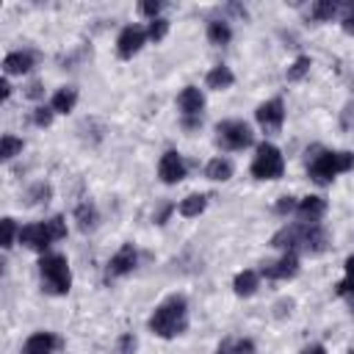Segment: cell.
<instances>
[{
  "mask_svg": "<svg viewBox=\"0 0 354 354\" xmlns=\"http://www.w3.org/2000/svg\"><path fill=\"white\" fill-rule=\"evenodd\" d=\"M185 326H188V301H185V296H177V293L169 296V299H163L155 307V313L149 315L152 335L166 337V340L183 335Z\"/></svg>",
  "mask_w": 354,
  "mask_h": 354,
  "instance_id": "1",
  "label": "cell"
},
{
  "mask_svg": "<svg viewBox=\"0 0 354 354\" xmlns=\"http://www.w3.org/2000/svg\"><path fill=\"white\" fill-rule=\"evenodd\" d=\"M354 169V152H332V149H324L321 155H315L307 166V174L313 183L318 185H326L332 183L337 174L343 171H351Z\"/></svg>",
  "mask_w": 354,
  "mask_h": 354,
  "instance_id": "2",
  "label": "cell"
},
{
  "mask_svg": "<svg viewBox=\"0 0 354 354\" xmlns=\"http://www.w3.org/2000/svg\"><path fill=\"white\" fill-rule=\"evenodd\" d=\"M66 238V221L64 216H53L47 221H39V224H28L19 230V243L33 249V252H44L53 241H61Z\"/></svg>",
  "mask_w": 354,
  "mask_h": 354,
  "instance_id": "3",
  "label": "cell"
},
{
  "mask_svg": "<svg viewBox=\"0 0 354 354\" xmlns=\"http://www.w3.org/2000/svg\"><path fill=\"white\" fill-rule=\"evenodd\" d=\"M39 274L44 282V290L53 296H64L69 293L72 285V274H69V263L64 254H44L39 260Z\"/></svg>",
  "mask_w": 354,
  "mask_h": 354,
  "instance_id": "4",
  "label": "cell"
},
{
  "mask_svg": "<svg viewBox=\"0 0 354 354\" xmlns=\"http://www.w3.org/2000/svg\"><path fill=\"white\" fill-rule=\"evenodd\" d=\"M285 171V158L279 152V147L274 144H260L252 160V177L257 180H279Z\"/></svg>",
  "mask_w": 354,
  "mask_h": 354,
  "instance_id": "5",
  "label": "cell"
},
{
  "mask_svg": "<svg viewBox=\"0 0 354 354\" xmlns=\"http://www.w3.org/2000/svg\"><path fill=\"white\" fill-rule=\"evenodd\" d=\"M216 141L224 149H243V147H249L254 141V133L241 119H224V122L216 124Z\"/></svg>",
  "mask_w": 354,
  "mask_h": 354,
  "instance_id": "6",
  "label": "cell"
},
{
  "mask_svg": "<svg viewBox=\"0 0 354 354\" xmlns=\"http://www.w3.org/2000/svg\"><path fill=\"white\" fill-rule=\"evenodd\" d=\"M254 119H257V124H260L266 133H279V127H282V122H285V102H282L279 97H274V100L257 105Z\"/></svg>",
  "mask_w": 354,
  "mask_h": 354,
  "instance_id": "7",
  "label": "cell"
},
{
  "mask_svg": "<svg viewBox=\"0 0 354 354\" xmlns=\"http://www.w3.org/2000/svg\"><path fill=\"white\" fill-rule=\"evenodd\" d=\"M147 39H149V36H147V30H144L141 25H127V28L119 33V39H116V53H119L122 58H133V55L144 47Z\"/></svg>",
  "mask_w": 354,
  "mask_h": 354,
  "instance_id": "8",
  "label": "cell"
},
{
  "mask_svg": "<svg viewBox=\"0 0 354 354\" xmlns=\"http://www.w3.org/2000/svg\"><path fill=\"white\" fill-rule=\"evenodd\" d=\"M185 160L180 158V152H174V149H169V152H163L160 155V163H158V177L166 183V185H174V183H180L183 177H185Z\"/></svg>",
  "mask_w": 354,
  "mask_h": 354,
  "instance_id": "9",
  "label": "cell"
},
{
  "mask_svg": "<svg viewBox=\"0 0 354 354\" xmlns=\"http://www.w3.org/2000/svg\"><path fill=\"white\" fill-rule=\"evenodd\" d=\"M177 105L183 111V119H202V108H205V97L196 86H185L177 97Z\"/></svg>",
  "mask_w": 354,
  "mask_h": 354,
  "instance_id": "10",
  "label": "cell"
},
{
  "mask_svg": "<svg viewBox=\"0 0 354 354\" xmlns=\"http://www.w3.org/2000/svg\"><path fill=\"white\" fill-rule=\"evenodd\" d=\"M136 263H138V254H136L133 243H124V246L111 257V263H108V277H111V279H113V277H124V274H130V271L136 268Z\"/></svg>",
  "mask_w": 354,
  "mask_h": 354,
  "instance_id": "11",
  "label": "cell"
},
{
  "mask_svg": "<svg viewBox=\"0 0 354 354\" xmlns=\"http://www.w3.org/2000/svg\"><path fill=\"white\" fill-rule=\"evenodd\" d=\"M296 271H299V257H296V252H285L277 263H271V266L263 268V274H266L268 279H290V277H296Z\"/></svg>",
  "mask_w": 354,
  "mask_h": 354,
  "instance_id": "12",
  "label": "cell"
},
{
  "mask_svg": "<svg viewBox=\"0 0 354 354\" xmlns=\"http://www.w3.org/2000/svg\"><path fill=\"white\" fill-rule=\"evenodd\" d=\"M58 346H61V340H58L53 332H33V335L25 340L22 354H53Z\"/></svg>",
  "mask_w": 354,
  "mask_h": 354,
  "instance_id": "13",
  "label": "cell"
},
{
  "mask_svg": "<svg viewBox=\"0 0 354 354\" xmlns=\"http://www.w3.org/2000/svg\"><path fill=\"white\" fill-rule=\"evenodd\" d=\"M324 213H326V199L324 196H304L296 205V216L301 221H307V224H318Z\"/></svg>",
  "mask_w": 354,
  "mask_h": 354,
  "instance_id": "14",
  "label": "cell"
},
{
  "mask_svg": "<svg viewBox=\"0 0 354 354\" xmlns=\"http://www.w3.org/2000/svg\"><path fill=\"white\" fill-rule=\"evenodd\" d=\"M329 246V235L321 224H307L304 221V241H301V249L310 252V254H321L324 249Z\"/></svg>",
  "mask_w": 354,
  "mask_h": 354,
  "instance_id": "15",
  "label": "cell"
},
{
  "mask_svg": "<svg viewBox=\"0 0 354 354\" xmlns=\"http://www.w3.org/2000/svg\"><path fill=\"white\" fill-rule=\"evenodd\" d=\"M33 64H36V55L28 53V50H17V53H8V55L3 58L6 75H25V72L33 69Z\"/></svg>",
  "mask_w": 354,
  "mask_h": 354,
  "instance_id": "16",
  "label": "cell"
},
{
  "mask_svg": "<svg viewBox=\"0 0 354 354\" xmlns=\"http://www.w3.org/2000/svg\"><path fill=\"white\" fill-rule=\"evenodd\" d=\"M205 83H207V88H216V91H224V88H230V86L235 83V75L230 72V66H224V64H218V66H213V69L207 72V77H205Z\"/></svg>",
  "mask_w": 354,
  "mask_h": 354,
  "instance_id": "17",
  "label": "cell"
},
{
  "mask_svg": "<svg viewBox=\"0 0 354 354\" xmlns=\"http://www.w3.org/2000/svg\"><path fill=\"white\" fill-rule=\"evenodd\" d=\"M75 102H77V88H75V86H64V88H58V91L53 94L50 108H53L55 113H69V111L75 108Z\"/></svg>",
  "mask_w": 354,
  "mask_h": 354,
  "instance_id": "18",
  "label": "cell"
},
{
  "mask_svg": "<svg viewBox=\"0 0 354 354\" xmlns=\"http://www.w3.org/2000/svg\"><path fill=\"white\" fill-rule=\"evenodd\" d=\"M257 285H260L257 271H241V274H235V279H232V290H235L238 296H252V293L257 290Z\"/></svg>",
  "mask_w": 354,
  "mask_h": 354,
  "instance_id": "19",
  "label": "cell"
},
{
  "mask_svg": "<svg viewBox=\"0 0 354 354\" xmlns=\"http://www.w3.org/2000/svg\"><path fill=\"white\" fill-rule=\"evenodd\" d=\"M216 354H254V343L249 337H227L218 343Z\"/></svg>",
  "mask_w": 354,
  "mask_h": 354,
  "instance_id": "20",
  "label": "cell"
},
{
  "mask_svg": "<svg viewBox=\"0 0 354 354\" xmlns=\"http://www.w3.org/2000/svg\"><path fill=\"white\" fill-rule=\"evenodd\" d=\"M205 177H207V180H218V183H224V180L232 177V163H230L227 158H213V160L205 166Z\"/></svg>",
  "mask_w": 354,
  "mask_h": 354,
  "instance_id": "21",
  "label": "cell"
},
{
  "mask_svg": "<svg viewBox=\"0 0 354 354\" xmlns=\"http://www.w3.org/2000/svg\"><path fill=\"white\" fill-rule=\"evenodd\" d=\"M207 207V196L205 194H191V196H185L183 202H180V216H185V218H194V216H199L202 210Z\"/></svg>",
  "mask_w": 354,
  "mask_h": 354,
  "instance_id": "22",
  "label": "cell"
},
{
  "mask_svg": "<svg viewBox=\"0 0 354 354\" xmlns=\"http://www.w3.org/2000/svg\"><path fill=\"white\" fill-rule=\"evenodd\" d=\"M97 207L91 205V202H83V205H77V210H75V221H77V227L83 230V232H88V230H94L97 227Z\"/></svg>",
  "mask_w": 354,
  "mask_h": 354,
  "instance_id": "23",
  "label": "cell"
},
{
  "mask_svg": "<svg viewBox=\"0 0 354 354\" xmlns=\"http://www.w3.org/2000/svg\"><path fill=\"white\" fill-rule=\"evenodd\" d=\"M207 39H210V44H227L232 39V30L224 19H210L207 22Z\"/></svg>",
  "mask_w": 354,
  "mask_h": 354,
  "instance_id": "24",
  "label": "cell"
},
{
  "mask_svg": "<svg viewBox=\"0 0 354 354\" xmlns=\"http://www.w3.org/2000/svg\"><path fill=\"white\" fill-rule=\"evenodd\" d=\"M335 14H337V3H332V0H318V3L310 6V17L318 19V22H326Z\"/></svg>",
  "mask_w": 354,
  "mask_h": 354,
  "instance_id": "25",
  "label": "cell"
},
{
  "mask_svg": "<svg viewBox=\"0 0 354 354\" xmlns=\"http://www.w3.org/2000/svg\"><path fill=\"white\" fill-rule=\"evenodd\" d=\"M343 268H346V279L335 285V293H337V296H351V293H354V254L346 257Z\"/></svg>",
  "mask_w": 354,
  "mask_h": 354,
  "instance_id": "26",
  "label": "cell"
},
{
  "mask_svg": "<svg viewBox=\"0 0 354 354\" xmlns=\"http://www.w3.org/2000/svg\"><path fill=\"white\" fill-rule=\"evenodd\" d=\"M22 152V138H17V136H3V141H0V158L3 160H11L14 155H19Z\"/></svg>",
  "mask_w": 354,
  "mask_h": 354,
  "instance_id": "27",
  "label": "cell"
},
{
  "mask_svg": "<svg viewBox=\"0 0 354 354\" xmlns=\"http://www.w3.org/2000/svg\"><path fill=\"white\" fill-rule=\"evenodd\" d=\"M310 66H313V61L307 58V55H299L293 64H290V69H288V80L290 83H296V80H301L307 72H310Z\"/></svg>",
  "mask_w": 354,
  "mask_h": 354,
  "instance_id": "28",
  "label": "cell"
},
{
  "mask_svg": "<svg viewBox=\"0 0 354 354\" xmlns=\"http://www.w3.org/2000/svg\"><path fill=\"white\" fill-rule=\"evenodd\" d=\"M50 194H53V191H50V185H47V183H36L25 196H28V205H39V202H47V199H50Z\"/></svg>",
  "mask_w": 354,
  "mask_h": 354,
  "instance_id": "29",
  "label": "cell"
},
{
  "mask_svg": "<svg viewBox=\"0 0 354 354\" xmlns=\"http://www.w3.org/2000/svg\"><path fill=\"white\" fill-rule=\"evenodd\" d=\"M166 33H169V19H163V17L152 19V22H149V28H147V36H149L152 41H160Z\"/></svg>",
  "mask_w": 354,
  "mask_h": 354,
  "instance_id": "30",
  "label": "cell"
},
{
  "mask_svg": "<svg viewBox=\"0 0 354 354\" xmlns=\"http://www.w3.org/2000/svg\"><path fill=\"white\" fill-rule=\"evenodd\" d=\"M53 116H55V111H53V108L39 105V108L33 111V124H36V127H50V124H53Z\"/></svg>",
  "mask_w": 354,
  "mask_h": 354,
  "instance_id": "31",
  "label": "cell"
},
{
  "mask_svg": "<svg viewBox=\"0 0 354 354\" xmlns=\"http://www.w3.org/2000/svg\"><path fill=\"white\" fill-rule=\"evenodd\" d=\"M3 224V249H11L14 246V235H17V224H14V218H3L0 221Z\"/></svg>",
  "mask_w": 354,
  "mask_h": 354,
  "instance_id": "32",
  "label": "cell"
},
{
  "mask_svg": "<svg viewBox=\"0 0 354 354\" xmlns=\"http://www.w3.org/2000/svg\"><path fill=\"white\" fill-rule=\"evenodd\" d=\"M160 8H163V3H141V6H138V11H141L144 17H149V22H152V19H158Z\"/></svg>",
  "mask_w": 354,
  "mask_h": 354,
  "instance_id": "33",
  "label": "cell"
},
{
  "mask_svg": "<svg viewBox=\"0 0 354 354\" xmlns=\"http://www.w3.org/2000/svg\"><path fill=\"white\" fill-rule=\"evenodd\" d=\"M296 205H299V202H296L293 196H279V202H277V213H279V216L293 213V210H296Z\"/></svg>",
  "mask_w": 354,
  "mask_h": 354,
  "instance_id": "34",
  "label": "cell"
},
{
  "mask_svg": "<svg viewBox=\"0 0 354 354\" xmlns=\"http://www.w3.org/2000/svg\"><path fill=\"white\" fill-rule=\"evenodd\" d=\"M136 351V337L133 335H122L119 337V354H133Z\"/></svg>",
  "mask_w": 354,
  "mask_h": 354,
  "instance_id": "35",
  "label": "cell"
},
{
  "mask_svg": "<svg viewBox=\"0 0 354 354\" xmlns=\"http://www.w3.org/2000/svg\"><path fill=\"white\" fill-rule=\"evenodd\" d=\"M25 94H28L30 100H39V97H41V83H36V80H33V83L28 86V91H25Z\"/></svg>",
  "mask_w": 354,
  "mask_h": 354,
  "instance_id": "36",
  "label": "cell"
},
{
  "mask_svg": "<svg viewBox=\"0 0 354 354\" xmlns=\"http://www.w3.org/2000/svg\"><path fill=\"white\" fill-rule=\"evenodd\" d=\"M340 25H343V30H346L348 36H354V14H348V17H343V22H340Z\"/></svg>",
  "mask_w": 354,
  "mask_h": 354,
  "instance_id": "37",
  "label": "cell"
},
{
  "mask_svg": "<svg viewBox=\"0 0 354 354\" xmlns=\"http://www.w3.org/2000/svg\"><path fill=\"white\" fill-rule=\"evenodd\" d=\"M301 354H326V348H324L321 343H313V346H304Z\"/></svg>",
  "mask_w": 354,
  "mask_h": 354,
  "instance_id": "38",
  "label": "cell"
},
{
  "mask_svg": "<svg viewBox=\"0 0 354 354\" xmlns=\"http://www.w3.org/2000/svg\"><path fill=\"white\" fill-rule=\"evenodd\" d=\"M8 97H11V86H8V80L3 77V80H0V100H8Z\"/></svg>",
  "mask_w": 354,
  "mask_h": 354,
  "instance_id": "39",
  "label": "cell"
},
{
  "mask_svg": "<svg viewBox=\"0 0 354 354\" xmlns=\"http://www.w3.org/2000/svg\"><path fill=\"white\" fill-rule=\"evenodd\" d=\"M346 299H348V310H351V315H354V293H351V296H346Z\"/></svg>",
  "mask_w": 354,
  "mask_h": 354,
  "instance_id": "40",
  "label": "cell"
}]
</instances>
